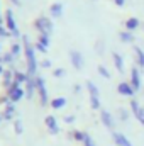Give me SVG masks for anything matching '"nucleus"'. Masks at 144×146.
<instances>
[{"instance_id":"f257e3e1","label":"nucleus","mask_w":144,"mask_h":146,"mask_svg":"<svg viewBox=\"0 0 144 146\" xmlns=\"http://www.w3.org/2000/svg\"><path fill=\"white\" fill-rule=\"evenodd\" d=\"M22 44H24V54H26V61H27V75L29 76H37V58H36V48L31 44L29 37L22 36Z\"/></svg>"},{"instance_id":"f03ea898","label":"nucleus","mask_w":144,"mask_h":146,"mask_svg":"<svg viewBox=\"0 0 144 146\" xmlns=\"http://www.w3.org/2000/svg\"><path fill=\"white\" fill-rule=\"evenodd\" d=\"M5 27L10 31V34L14 37H22L20 36V31H19V27H17V22H15V17H14V12L9 9V10H5Z\"/></svg>"},{"instance_id":"7ed1b4c3","label":"nucleus","mask_w":144,"mask_h":146,"mask_svg":"<svg viewBox=\"0 0 144 146\" xmlns=\"http://www.w3.org/2000/svg\"><path fill=\"white\" fill-rule=\"evenodd\" d=\"M34 26H36V29L39 31V34H49L51 36V33H53V22L48 17H44V15L42 17H37Z\"/></svg>"},{"instance_id":"20e7f679","label":"nucleus","mask_w":144,"mask_h":146,"mask_svg":"<svg viewBox=\"0 0 144 146\" xmlns=\"http://www.w3.org/2000/svg\"><path fill=\"white\" fill-rule=\"evenodd\" d=\"M36 83H37V94H39V102L42 107L48 106L49 102V97H48V88H46V83H44V78L42 76H36Z\"/></svg>"},{"instance_id":"39448f33","label":"nucleus","mask_w":144,"mask_h":146,"mask_svg":"<svg viewBox=\"0 0 144 146\" xmlns=\"http://www.w3.org/2000/svg\"><path fill=\"white\" fill-rule=\"evenodd\" d=\"M7 95H9V97H10V100L15 104V102H19L20 99H24V97H26V88H22L19 83H15V82H14V85L7 90Z\"/></svg>"},{"instance_id":"423d86ee","label":"nucleus","mask_w":144,"mask_h":146,"mask_svg":"<svg viewBox=\"0 0 144 146\" xmlns=\"http://www.w3.org/2000/svg\"><path fill=\"white\" fill-rule=\"evenodd\" d=\"M117 92H119L122 97H132V95L136 94V90H134V87L131 85V82H120V83L117 85Z\"/></svg>"},{"instance_id":"0eeeda50","label":"nucleus","mask_w":144,"mask_h":146,"mask_svg":"<svg viewBox=\"0 0 144 146\" xmlns=\"http://www.w3.org/2000/svg\"><path fill=\"white\" fill-rule=\"evenodd\" d=\"M70 61L71 65L75 66V70H81L83 68V54L76 49H71L70 51Z\"/></svg>"},{"instance_id":"6e6552de","label":"nucleus","mask_w":144,"mask_h":146,"mask_svg":"<svg viewBox=\"0 0 144 146\" xmlns=\"http://www.w3.org/2000/svg\"><path fill=\"white\" fill-rule=\"evenodd\" d=\"M37 92V83H36V76H29V80L26 82V97L31 100L34 97V94Z\"/></svg>"},{"instance_id":"1a4fd4ad","label":"nucleus","mask_w":144,"mask_h":146,"mask_svg":"<svg viewBox=\"0 0 144 146\" xmlns=\"http://www.w3.org/2000/svg\"><path fill=\"white\" fill-rule=\"evenodd\" d=\"M100 121H102V124H104L107 129H112V131H114L115 122H114V117H112V114H110V112L102 110V112H100Z\"/></svg>"},{"instance_id":"9d476101","label":"nucleus","mask_w":144,"mask_h":146,"mask_svg":"<svg viewBox=\"0 0 144 146\" xmlns=\"http://www.w3.org/2000/svg\"><path fill=\"white\" fill-rule=\"evenodd\" d=\"M131 85L134 87V90L137 92V90H141V73H139V70L134 66L132 70H131Z\"/></svg>"},{"instance_id":"9b49d317","label":"nucleus","mask_w":144,"mask_h":146,"mask_svg":"<svg viewBox=\"0 0 144 146\" xmlns=\"http://www.w3.org/2000/svg\"><path fill=\"white\" fill-rule=\"evenodd\" d=\"M112 139L117 146H132V143L127 139V136H124L122 133H117V131L112 133Z\"/></svg>"},{"instance_id":"f8f14e48","label":"nucleus","mask_w":144,"mask_h":146,"mask_svg":"<svg viewBox=\"0 0 144 146\" xmlns=\"http://www.w3.org/2000/svg\"><path fill=\"white\" fill-rule=\"evenodd\" d=\"M44 122H46V127L51 131V134H58V133H59V126H58V122H56V117H54V115H46Z\"/></svg>"},{"instance_id":"ddd939ff","label":"nucleus","mask_w":144,"mask_h":146,"mask_svg":"<svg viewBox=\"0 0 144 146\" xmlns=\"http://www.w3.org/2000/svg\"><path fill=\"white\" fill-rule=\"evenodd\" d=\"M2 85L9 90L12 85H14V72H10V70H5L3 75H2Z\"/></svg>"},{"instance_id":"4468645a","label":"nucleus","mask_w":144,"mask_h":146,"mask_svg":"<svg viewBox=\"0 0 144 146\" xmlns=\"http://www.w3.org/2000/svg\"><path fill=\"white\" fill-rule=\"evenodd\" d=\"M137 27H141V21L137 19V17H129L127 21H126V29L127 31H136Z\"/></svg>"},{"instance_id":"2eb2a0df","label":"nucleus","mask_w":144,"mask_h":146,"mask_svg":"<svg viewBox=\"0 0 144 146\" xmlns=\"http://www.w3.org/2000/svg\"><path fill=\"white\" fill-rule=\"evenodd\" d=\"M14 114H15V106H14V102L5 104V110H3V114H2L3 119H5V121H12Z\"/></svg>"},{"instance_id":"dca6fc26","label":"nucleus","mask_w":144,"mask_h":146,"mask_svg":"<svg viewBox=\"0 0 144 146\" xmlns=\"http://www.w3.org/2000/svg\"><path fill=\"white\" fill-rule=\"evenodd\" d=\"M112 58H114V65H115L117 72L124 73V60H122V56H120L119 53H114V54H112Z\"/></svg>"},{"instance_id":"f3484780","label":"nucleus","mask_w":144,"mask_h":146,"mask_svg":"<svg viewBox=\"0 0 144 146\" xmlns=\"http://www.w3.org/2000/svg\"><path fill=\"white\" fill-rule=\"evenodd\" d=\"M49 12H51L53 17H61V15H63V5H61L59 2L53 3V5L49 7Z\"/></svg>"},{"instance_id":"a211bd4d","label":"nucleus","mask_w":144,"mask_h":146,"mask_svg":"<svg viewBox=\"0 0 144 146\" xmlns=\"http://www.w3.org/2000/svg\"><path fill=\"white\" fill-rule=\"evenodd\" d=\"M134 54H136V61H137V66L144 68V51L139 46H134Z\"/></svg>"},{"instance_id":"6ab92c4d","label":"nucleus","mask_w":144,"mask_h":146,"mask_svg":"<svg viewBox=\"0 0 144 146\" xmlns=\"http://www.w3.org/2000/svg\"><path fill=\"white\" fill-rule=\"evenodd\" d=\"M29 80V75L24 72H14V82L15 83H19V85H22V83H26Z\"/></svg>"},{"instance_id":"aec40b11","label":"nucleus","mask_w":144,"mask_h":146,"mask_svg":"<svg viewBox=\"0 0 144 146\" xmlns=\"http://www.w3.org/2000/svg\"><path fill=\"white\" fill-rule=\"evenodd\" d=\"M87 90H88L90 97H100V90L93 82H87Z\"/></svg>"},{"instance_id":"412c9836","label":"nucleus","mask_w":144,"mask_h":146,"mask_svg":"<svg viewBox=\"0 0 144 146\" xmlns=\"http://www.w3.org/2000/svg\"><path fill=\"white\" fill-rule=\"evenodd\" d=\"M65 106H66V99H65V97H56V99H53V100H51V107H53V109H63V107H65Z\"/></svg>"},{"instance_id":"4be33fe9","label":"nucleus","mask_w":144,"mask_h":146,"mask_svg":"<svg viewBox=\"0 0 144 146\" xmlns=\"http://www.w3.org/2000/svg\"><path fill=\"white\" fill-rule=\"evenodd\" d=\"M119 37H120V41H122V42H127V44L134 42V36H132V33H131V31H122V33L119 34Z\"/></svg>"},{"instance_id":"5701e85b","label":"nucleus","mask_w":144,"mask_h":146,"mask_svg":"<svg viewBox=\"0 0 144 146\" xmlns=\"http://www.w3.org/2000/svg\"><path fill=\"white\" fill-rule=\"evenodd\" d=\"M24 51V44L22 42H14L12 44V48H10V53L17 58V56H20V53Z\"/></svg>"},{"instance_id":"b1692460","label":"nucleus","mask_w":144,"mask_h":146,"mask_svg":"<svg viewBox=\"0 0 144 146\" xmlns=\"http://www.w3.org/2000/svg\"><path fill=\"white\" fill-rule=\"evenodd\" d=\"M3 56V63H7V65H10V66H14V61H15V56L9 51V53H5V54H2Z\"/></svg>"},{"instance_id":"393cba45","label":"nucleus","mask_w":144,"mask_h":146,"mask_svg":"<svg viewBox=\"0 0 144 146\" xmlns=\"http://www.w3.org/2000/svg\"><path fill=\"white\" fill-rule=\"evenodd\" d=\"M14 129H15L17 134H22L24 133V124H22L20 119H14Z\"/></svg>"},{"instance_id":"a878e982","label":"nucleus","mask_w":144,"mask_h":146,"mask_svg":"<svg viewBox=\"0 0 144 146\" xmlns=\"http://www.w3.org/2000/svg\"><path fill=\"white\" fill-rule=\"evenodd\" d=\"M70 138H73V139L83 143V139H85V133H83V131H73L71 134H70Z\"/></svg>"},{"instance_id":"bb28decb","label":"nucleus","mask_w":144,"mask_h":146,"mask_svg":"<svg viewBox=\"0 0 144 146\" xmlns=\"http://www.w3.org/2000/svg\"><path fill=\"white\" fill-rule=\"evenodd\" d=\"M90 106H92V109H95V110H98L100 109V97H90Z\"/></svg>"},{"instance_id":"cd10ccee","label":"nucleus","mask_w":144,"mask_h":146,"mask_svg":"<svg viewBox=\"0 0 144 146\" xmlns=\"http://www.w3.org/2000/svg\"><path fill=\"white\" fill-rule=\"evenodd\" d=\"M39 42H42L44 46H48V48H49V42H51L49 34H39Z\"/></svg>"},{"instance_id":"c85d7f7f","label":"nucleus","mask_w":144,"mask_h":146,"mask_svg":"<svg viewBox=\"0 0 144 146\" xmlns=\"http://www.w3.org/2000/svg\"><path fill=\"white\" fill-rule=\"evenodd\" d=\"M83 145H85V146H97V145H95V141L92 139V136H90L88 133H85V139H83Z\"/></svg>"},{"instance_id":"c756f323","label":"nucleus","mask_w":144,"mask_h":146,"mask_svg":"<svg viewBox=\"0 0 144 146\" xmlns=\"http://www.w3.org/2000/svg\"><path fill=\"white\" fill-rule=\"evenodd\" d=\"M98 73H100L104 78H110V72H108L104 65H98Z\"/></svg>"},{"instance_id":"7c9ffc66","label":"nucleus","mask_w":144,"mask_h":146,"mask_svg":"<svg viewBox=\"0 0 144 146\" xmlns=\"http://www.w3.org/2000/svg\"><path fill=\"white\" fill-rule=\"evenodd\" d=\"M9 36H12L10 31H9L5 26H0V37H9Z\"/></svg>"},{"instance_id":"2f4dec72","label":"nucleus","mask_w":144,"mask_h":146,"mask_svg":"<svg viewBox=\"0 0 144 146\" xmlns=\"http://www.w3.org/2000/svg\"><path fill=\"white\" fill-rule=\"evenodd\" d=\"M34 48H36L39 53H46V51H48V46H44V44H42V42H39V41L36 42V46H34Z\"/></svg>"},{"instance_id":"473e14b6","label":"nucleus","mask_w":144,"mask_h":146,"mask_svg":"<svg viewBox=\"0 0 144 146\" xmlns=\"http://www.w3.org/2000/svg\"><path fill=\"white\" fill-rule=\"evenodd\" d=\"M65 70H63V68H56V70H53V75H54V76H56V78H59V76H65Z\"/></svg>"},{"instance_id":"72a5a7b5","label":"nucleus","mask_w":144,"mask_h":146,"mask_svg":"<svg viewBox=\"0 0 144 146\" xmlns=\"http://www.w3.org/2000/svg\"><path fill=\"white\" fill-rule=\"evenodd\" d=\"M119 114H120V121H127V119H129V112H127L126 109H120Z\"/></svg>"},{"instance_id":"f704fd0d","label":"nucleus","mask_w":144,"mask_h":146,"mask_svg":"<svg viewBox=\"0 0 144 146\" xmlns=\"http://www.w3.org/2000/svg\"><path fill=\"white\" fill-rule=\"evenodd\" d=\"M41 65H42V68H51V61H49V60H44Z\"/></svg>"},{"instance_id":"c9c22d12","label":"nucleus","mask_w":144,"mask_h":146,"mask_svg":"<svg viewBox=\"0 0 144 146\" xmlns=\"http://www.w3.org/2000/svg\"><path fill=\"white\" fill-rule=\"evenodd\" d=\"M114 3H115L117 7H124V5H126V0H114Z\"/></svg>"},{"instance_id":"e433bc0d","label":"nucleus","mask_w":144,"mask_h":146,"mask_svg":"<svg viewBox=\"0 0 144 146\" xmlns=\"http://www.w3.org/2000/svg\"><path fill=\"white\" fill-rule=\"evenodd\" d=\"M73 121H75V115H66L65 117V122H68V124H71Z\"/></svg>"},{"instance_id":"4c0bfd02","label":"nucleus","mask_w":144,"mask_h":146,"mask_svg":"<svg viewBox=\"0 0 144 146\" xmlns=\"http://www.w3.org/2000/svg\"><path fill=\"white\" fill-rule=\"evenodd\" d=\"M10 2H12L14 5H17V7H20V5H22V3H20V0H10Z\"/></svg>"},{"instance_id":"58836bf2","label":"nucleus","mask_w":144,"mask_h":146,"mask_svg":"<svg viewBox=\"0 0 144 146\" xmlns=\"http://www.w3.org/2000/svg\"><path fill=\"white\" fill-rule=\"evenodd\" d=\"M80 90H81V87H80V85H75V92L80 94Z\"/></svg>"},{"instance_id":"ea45409f","label":"nucleus","mask_w":144,"mask_h":146,"mask_svg":"<svg viewBox=\"0 0 144 146\" xmlns=\"http://www.w3.org/2000/svg\"><path fill=\"white\" fill-rule=\"evenodd\" d=\"M3 72H5V70H3V68H2V66H0V76H2V75H3Z\"/></svg>"},{"instance_id":"a19ab883","label":"nucleus","mask_w":144,"mask_h":146,"mask_svg":"<svg viewBox=\"0 0 144 146\" xmlns=\"http://www.w3.org/2000/svg\"><path fill=\"white\" fill-rule=\"evenodd\" d=\"M0 26H3V19H2V15H0Z\"/></svg>"},{"instance_id":"79ce46f5","label":"nucleus","mask_w":144,"mask_h":146,"mask_svg":"<svg viewBox=\"0 0 144 146\" xmlns=\"http://www.w3.org/2000/svg\"><path fill=\"white\" fill-rule=\"evenodd\" d=\"M2 121H3V115H0V122H2Z\"/></svg>"},{"instance_id":"37998d69","label":"nucleus","mask_w":144,"mask_h":146,"mask_svg":"<svg viewBox=\"0 0 144 146\" xmlns=\"http://www.w3.org/2000/svg\"><path fill=\"white\" fill-rule=\"evenodd\" d=\"M0 53H2V44H0Z\"/></svg>"},{"instance_id":"c03bdc74","label":"nucleus","mask_w":144,"mask_h":146,"mask_svg":"<svg viewBox=\"0 0 144 146\" xmlns=\"http://www.w3.org/2000/svg\"><path fill=\"white\" fill-rule=\"evenodd\" d=\"M143 29H144V24H143Z\"/></svg>"}]
</instances>
